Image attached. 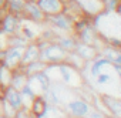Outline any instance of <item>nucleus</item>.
Returning <instances> with one entry per match:
<instances>
[{
  "label": "nucleus",
  "instance_id": "obj_23",
  "mask_svg": "<svg viewBox=\"0 0 121 118\" xmlns=\"http://www.w3.org/2000/svg\"><path fill=\"white\" fill-rule=\"evenodd\" d=\"M111 81V74H108V73H100L97 77H95V83H97V85H105V84H108Z\"/></svg>",
  "mask_w": 121,
  "mask_h": 118
},
{
  "label": "nucleus",
  "instance_id": "obj_3",
  "mask_svg": "<svg viewBox=\"0 0 121 118\" xmlns=\"http://www.w3.org/2000/svg\"><path fill=\"white\" fill-rule=\"evenodd\" d=\"M66 57H67V53L57 43L51 41L46 48L40 50L39 60L44 61L46 64H58V63H63L66 60Z\"/></svg>",
  "mask_w": 121,
  "mask_h": 118
},
{
  "label": "nucleus",
  "instance_id": "obj_25",
  "mask_svg": "<svg viewBox=\"0 0 121 118\" xmlns=\"http://www.w3.org/2000/svg\"><path fill=\"white\" fill-rule=\"evenodd\" d=\"M104 117H107V115H105L103 111L91 108V110H90V112L87 114V117H86V118H104Z\"/></svg>",
  "mask_w": 121,
  "mask_h": 118
},
{
  "label": "nucleus",
  "instance_id": "obj_20",
  "mask_svg": "<svg viewBox=\"0 0 121 118\" xmlns=\"http://www.w3.org/2000/svg\"><path fill=\"white\" fill-rule=\"evenodd\" d=\"M46 67H47V64H46L44 61H41V60H36V61L29 63V64L24 66V67H20V68L24 71V74H26L27 77H31V76H36V74L40 73V71H44Z\"/></svg>",
  "mask_w": 121,
  "mask_h": 118
},
{
  "label": "nucleus",
  "instance_id": "obj_21",
  "mask_svg": "<svg viewBox=\"0 0 121 118\" xmlns=\"http://www.w3.org/2000/svg\"><path fill=\"white\" fill-rule=\"evenodd\" d=\"M16 111H17V110H14L7 101H4V100L2 98V114H3V115H6L7 118H14Z\"/></svg>",
  "mask_w": 121,
  "mask_h": 118
},
{
  "label": "nucleus",
  "instance_id": "obj_6",
  "mask_svg": "<svg viewBox=\"0 0 121 118\" xmlns=\"http://www.w3.org/2000/svg\"><path fill=\"white\" fill-rule=\"evenodd\" d=\"M22 20L33 21V23H44L46 21V14L41 12V9L37 6L36 2H26L23 12L20 14Z\"/></svg>",
  "mask_w": 121,
  "mask_h": 118
},
{
  "label": "nucleus",
  "instance_id": "obj_8",
  "mask_svg": "<svg viewBox=\"0 0 121 118\" xmlns=\"http://www.w3.org/2000/svg\"><path fill=\"white\" fill-rule=\"evenodd\" d=\"M22 19L10 12H6V14L2 17V33L6 36H12L20 31L22 27Z\"/></svg>",
  "mask_w": 121,
  "mask_h": 118
},
{
  "label": "nucleus",
  "instance_id": "obj_18",
  "mask_svg": "<svg viewBox=\"0 0 121 118\" xmlns=\"http://www.w3.org/2000/svg\"><path fill=\"white\" fill-rule=\"evenodd\" d=\"M91 64H90V76H91V78H95L101 71H103V67H105V66H111V63L107 60V58H104L101 54H98L93 61H90Z\"/></svg>",
  "mask_w": 121,
  "mask_h": 118
},
{
  "label": "nucleus",
  "instance_id": "obj_28",
  "mask_svg": "<svg viewBox=\"0 0 121 118\" xmlns=\"http://www.w3.org/2000/svg\"><path fill=\"white\" fill-rule=\"evenodd\" d=\"M24 2H37V0H24Z\"/></svg>",
  "mask_w": 121,
  "mask_h": 118
},
{
  "label": "nucleus",
  "instance_id": "obj_22",
  "mask_svg": "<svg viewBox=\"0 0 121 118\" xmlns=\"http://www.w3.org/2000/svg\"><path fill=\"white\" fill-rule=\"evenodd\" d=\"M104 4V10L107 13H114L117 6L120 4V0H101Z\"/></svg>",
  "mask_w": 121,
  "mask_h": 118
},
{
  "label": "nucleus",
  "instance_id": "obj_30",
  "mask_svg": "<svg viewBox=\"0 0 121 118\" xmlns=\"http://www.w3.org/2000/svg\"><path fill=\"white\" fill-rule=\"evenodd\" d=\"M104 118H112V117H104Z\"/></svg>",
  "mask_w": 121,
  "mask_h": 118
},
{
  "label": "nucleus",
  "instance_id": "obj_31",
  "mask_svg": "<svg viewBox=\"0 0 121 118\" xmlns=\"http://www.w3.org/2000/svg\"><path fill=\"white\" fill-rule=\"evenodd\" d=\"M64 2H67V0H64Z\"/></svg>",
  "mask_w": 121,
  "mask_h": 118
},
{
  "label": "nucleus",
  "instance_id": "obj_27",
  "mask_svg": "<svg viewBox=\"0 0 121 118\" xmlns=\"http://www.w3.org/2000/svg\"><path fill=\"white\" fill-rule=\"evenodd\" d=\"M0 118H7V117H6V115H3L2 112H0Z\"/></svg>",
  "mask_w": 121,
  "mask_h": 118
},
{
  "label": "nucleus",
  "instance_id": "obj_17",
  "mask_svg": "<svg viewBox=\"0 0 121 118\" xmlns=\"http://www.w3.org/2000/svg\"><path fill=\"white\" fill-rule=\"evenodd\" d=\"M98 53L104 58H107L111 64H121V51H120V48H115V47H111V46L105 44L101 50H98Z\"/></svg>",
  "mask_w": 121,
  "mask_h": 118
},
{
  "label": "nucleus",
  "instance_id": "obj_2",
  "mask_svg": "<svg viewBox=\"0 0 121 118\" xmlns=\"http://www.w3.org/2000/svg\"><path fill=\"white\" fill-rule=\"evenodd\" d=\"M74 17L71 14H69L67 12H61L57 14H51V16H46V21L47 24L51 26L53 30H58L60 33H73V24H74Z\"/></svg>",
  "mask_w": 121,
  "mask_h": 118
},
{
  "label": "nucleus",
  "instance_id": "obj_1",
  "mask_svg": "<svg viewBox=\"0 0 121 118\" xmlns=\"http://www.w3.org/2000/svg\"><path fill=\"white\" fill-rule=\"evenodd\" d=\"M57 70L60 74V81L67 87H80L83 83V77H81V71L76 70L74 67H71L70 64H67L66 61L58 63L57 64Z\"/></svg>",
  "mask_w": 121,
  "mask_h": 118
},
{
  "label": "nucleus",
  "instance_id": "obj_11",
  "mask_svg": "<svg viewBox=\"0 0 121 118\" xmlns=\"http://www.w3.org/2000/svg\"><path fill=\"white\" fill-rule=\"evenodd\" d=\"M101 102L104 105L105 110H108V115L110 117H121V101L118 97L115 95H108V94H101L100 95Z\"/></svg>",
  "mask_w": 121,
  "mask_h": 118
},
{
  "label": "nucleus",
  "instance_id": "obj_4",
  "mask_svg": "<svg viewBox=\"0 0 121 118\" xmlns=\"http://www.w3.org/2000/svg\"><path fill=\"white\" fill-rule=\"evenodd\" d=\"M71 2L77 6V9L81 12L83 16L90 17V19H93L94 16L105 12L101 0H71Z\"/></svg>",
  "mask_w": 121,
  "mask_h": 118
},
{
  "label": "nucleus",
  "instance_id": "obj_13",
  "mask_svg": "<svg viewBox=\"0 0 121 118\" xmlns=\"http://www.w3.org/2000/svg\"><path fill=\"white\" fill-rule=\"evenodd\" d=\"M47 107H48L47 101H46L44 97L40 94V95H36V97L31 100V102H30V105H29V112H30V115H31V118H43L44 114H46Z\"/></svg>",
  "mask_w": 121,
  "mask_h": 118
},
{
  "label": "nucleus",
  "instance_id": "obj_16",
  "mask_svg": "<svg viewBox=\"0 0 121 118\" xmlns=\"http://www.w3.org/2000/svg\"><path fill=\"white\" fill-rule=\"evenodd\" d=\"M54 43H57L66 53H73L77 44V38L74 36H64V34H56Z\"/></svg>",
  "mask_w": 121,
  "mask_h": 118
},
{
  "label": "nucleus",
  "instance_id": "obj_9",
  "mask_svg": "<svg viewBox=\"0 0 121 118\" xmlns=\"http://www.w3.org/2000/svg\"><path fill=\"white\" fill-rule=\"evenodd\" d=\"M73 36L77 38V41L84 43V44H91V46L95 47V43L98 40V30L94 27V24L91 21L87 26H84L81 30H78L77 33H74Z\"/></svg>",
  "mask_w": 121,
  "mask_h": 118
},
{
  "label": "nucleus",
  "instance_id": "obj_14",
  "mask_svg": "<svg viewBox=\"0 0 121 118\" xmlns=\"http://www.w3.org/2000/svg\"><path fill=\"white\" fill-rule=\"evenodd\" d=\"M3 100L7 101L14 110H20L23 107V98L19 90L13 88L12 85H6L3 88Z\"/></svg>",
  "mask_w": 121,
  "mask_h": 118
},
{
  "label": "nucleus",
  "instance_id": "obj_5",
  "mask_svg": "<svg viewBox=\"0 0 121 118\" xmlns=\"http://www.w3.org/2000/svg\"><path fill=\"white\" fill-rule=\"evenodd\" d=\"M90 110V102L81 98H73L66 104V114L69 115V118H86Z\"/></svg>",
  "mask_w": 121,
  "mask_h": 118
},
{
  "label": "nucleus",
  "instance_id": "obj_19",
  "mask_svg": "<svg viewBox=\"0 0 121 118\" xmlns=\"http://www.w3.org/2000/svg\"><path fill=\"white\" fill-rule=\"evenodd\" d=\"M26 83H27V76L24 74V71L20 67L12 70V78H10V84L9 85H12L16 90H20L23 85H26Z\"/></svg>",
  "mask_w": 121,
  "mask_h": 118
},
{
  "label": "nucleus",
  "instance_id": "obj_12",
  "mask_svg": "<svg viewBox=\"0 0 121 118\" xmlns=\"http://www.w3.org/2000/svg\"><path fill=\"white\" fill-rule=\"evenodd\" d=\"M74 53H76L77 55H80L86 63L93 61L94 58L100 54L97 47H94V46H91V44H84V43H80V41H77L76 48H74Z\"/></svg>",
  "mask_w": 121,
  "mask_h": 118
},
{
  "label": "nucleus",
  "instance_id": "obj_29",
  "mask_svg": "<svg viewBox=\"0 0 121 118\" xmlns=\"http://www.w3.org/2000/svg\"><path fill=\"white\" fill-rule=\"evenodd\" d=\"M60 118H69V117H66V115H63V117H60Z\"/></svg>",
  "mask_w": 121,
  "mask_h": 118
},
{
  "label": "nucleus",
  "instance_id": "obj_7",
  "mask_svg": "<svg viewBox=\"0 0 121 118\" xmlns=\"http://www.w3.org/2000/svg\"><path fill=\"white\" fill-rule=\"evenodd\" d=\"M23 50H24V47H16V46L6 47L4 48V55H3V64L10 70L17 68L20 66Z\"/></svg>",
  "mask_w": 121,
  "mask_h": 118
},
{
  "label": "nucleus",
  "instance_id": "obj_10",
  "mask_svg": "<svg viewBox=\"0 0 121 118\" xmlns=\"http://www.w3.org/2000/svg\"><path fill=\"white\" fill-rule=\"evenodd\" d=\"M36 3L46 16L61 13L66 9V2L64 0H37Z\"/></svg>",
  "mask_w": 121,
  "mask_h": 118
},
{
  "label": "nucleus",
  "instance_id": "obj_24",
  "mask_svg": "<svg viewBox=\"0 0 121 118\" xmlns=\"http://www.w3.org/2000/svg\"><path fill=\"white\" fill-rule=\"evenodd\" d=\"M14 118H31V115L29 112V108L22 107L20 110H17L16 114H14Z\"/></svg>",
  "mask_w": 121,
  "mask_h": 118
},
{
  "label": "nucleus",
  "instance_id": "obj_15",
  "mask_svg": "<svg viewBox=\"0 0 121 118\" xmlns=\"http://www.w3.org/2000/svg\"><path fill=\"white\" fill-rule=\"evenodd\" d=\"M39 54H40V50H39L36 41H29V44L23 50V55H22V60H20V66L19 67H24L29 63L39 60Z\"/></svg>",
  "mask_w": 121,
  "mask_h": 118
},
{
  "label": "nucleus",
  "instance_id": "obj_26",
  "mask_svg": "<svg viewBox=\"0 0 121 118\" xmlns=\"http://www.w3.org/2000/svg\"><path fill=\"white\" fill-rule=\"evenodd\" d=\"M111 67L114 68V71L117 73V76H121V64H111Z\"/></svg>",
  "mask_w": 121,
  "mask_h": 118
}]
</instances>
